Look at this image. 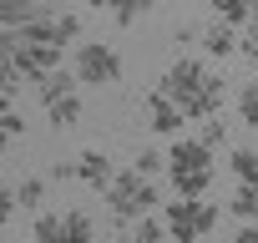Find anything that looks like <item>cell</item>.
I'll use <instances>...</instances> for the list:
<instances>
[{
	"label": "cell",
	"instance_id": "obj_24",
	"mask_svg": "<svg viewBox=\"0 0 258 243\" xmlns=\"http://www.w3.org/2000/svg\"><path fill=\"white\" fill-rule=\"evenodd\" d=\"M172 41H177V46H192V41H203V31H192V26H177V31H172Z\"/></svg>",
	"mask_w": 258,
	"mask_h": 243
},
{
	"label": "cell",
	"instance_id": "obj_10",
	"mask_svg": "<svg viewBox=\"0 0 258 243\" xmlns=\"http://www.w3.org/2000/svg\"><path fill=\"white\" fill-rule=\"evenodd\" d=\"M46 11V0H0V16H6V31H21L26 21H36Z\"/></svg>",
	"mask_w": 258,
	"mask_h": 243
},
{
	"label": "cell",
	"instance_id": "obj_29",
	"mask_svg": "<svg viewBox=\"0 0 258 243\" xmlns=\"http://www.w3.org/2000/svg\"><path fill=\"white\" fill-rule=\"evenodd\" d=\"M172 243H177V238H172Z\"/></svg>",
	"mask_w": 258,
	"mask_h": 243
},
{
	"label": "cell",
	"instance_id": "obj_17",
	"mask_svg": "<svg viewBox=\"0 0 258 243\" xmlns=\"http://www.w3.org/2000/svg\"><path fill=\"white\" fill-rule=\"evenodd\" d=\"M238 122L243 127H258V81H248L238 91Z\"/></svg>",
	"mask_w": 258,
	"mask_h": 243
},
{
	"label": "cell",
	"instance_id": "obj_15",
	"mask_svg": "<svg viewBox=\"0 0 258 243\" xmlns=\"http://www.w3.org/2000/svg\"><path fill=\"white\" fill-rule=\"evenodd\" d=\"M213 11H218L223 21H233V26H248L253 11H258V0H213Z\"/></svg>",
	"mask_w": 258,
	"mask_h": 243
},
{
	"label": "cell",
	"instance_id": "obj_18",
	"mask_svg": "<svg viewBox=\"0 0 258 243\" xmlns=\"http://www.w3.org/2000/svg\"><path fill=\"white\" fill-rule=\"evenodd\" d=\"M81 36V16H71V11H56V41L61 46H71Z\"/></svg>",
	"mask_w": 258,
	"mask_h": 243
},
{
	"label": "cell",
	"instance_id": "obj_25",
	"mask_svg": "<svg viewBox=\"0 0 258 243\" xmlns=\"http://www.w3.org/2000/svg\"><path fill=\"white\" fill-rule=\"evenodd\" d=\"M51 177L61 183V177H76V162H51Z\"/></svg>",
	"mask_w": 258,
	"mask_h": 243
},
{
	"label": "cell",
	"instance_id": "obj_2",
	"mask_svg": "<svg viewBox=\"0 0 258 243\" xmlns=\"http://www.w3.org/2000/svg\"><path fill=\"white\" fill-rule=\"evenodd\" d=\"M167 172H172L177 198H208V188H213V147L203 137H177L172 152H167Z\"/></svg>",
	"mask_w": 258,
	"mask_h": 243
},
{
	"label": "cell",
	"instance_id": "obj_9",
	"mask_svg": "<svg viewBox=\"0 0 258 243\" xmlns=\"http://www.w3.org/2000/svg\"><path fill=\"white\" fill-rule=\"evenodd\" d=\"M91 6H96V11H106L116 26H132V21H142V16L157 6V0H91Z\"/></svg>",
	"mask_w": 258,
	"mask_h": 243
},
{
	"label": "cell",
	"instance_id": "obj_7",
	"mask_svg": "<svg viewBox=\"0 0 258 243\" xmlns=\"http://www.w3.org/2000/svg\"><path fill=\"white\" fill-rule=\"evenodd\" d=\"M111 177H116V167H111V157L106 152H81L76 157V183H86V188H96V193H106L111 188Z\"/></svg>",
	"mask_w": 258,
	"mask_h": 243
},
{
	"label": "cell",
	"instance_id": "obj_26",
	"mask_svg": "<svg viewBox=\"0 0 258 243\" xmlns=\"http://www.w3.org/2000/svg\"><path fill=\"white\" fill-rule=\"evenodd\" d=\"M238 243H258V218H253V223H243V228H238Z\"/></svg>",
	"mask_w": 258,
	"mask_h": 243
},
{
	"label": "cell",
	"instance_id": "obj_1",
	"mask_svg": "<svg viewBox=\"0 0 258 243\" xmlns=\"http://www.w3.org/2000/svg\"><path fill=\"white\" fill-rule=\"evenodd\" d=\"M182 111H187V122H208V116H218L223 111V76L213 71V66H203L198 56H177L167 71H162V81H157Z\"/></svg>",
	"mask_w": 258,
	"mask_h": 243
},
{
	"label": "cell",
	"instance_id": "obj_21",
	"mask_svg": "<svg viewBox=\"0 0 258 243\" xmlns=\"http://www.w3.org/2000/svg\"><path fill=\"white\" fill-rule=\"evenodd\" d=\"M16 198H21V208H36V203L46 198V183H41V177H26V183L16 188Z\"/></svg>",
	"mask_w": 258,
	"mask_h": 243
},
{
	"label": "cell",
	"instance_id": "obj_6",
	"mask_svg": "<svg viewBox=\"0 0 258 243\" xmlns=\"http://www.w3.org/2000/svg\"><path fill=\"white\" fill-rule=\"evenodd\" d=\"M182 122H187V111H182V106H177V101H172V96L157 86V91L147 96V127L172 137V132H182Z\"/></svg>",
	"mask_w": 258,
	"mask_h": 243
},
{
	"label": "cell",
	"instance_id": "obj_14",
	"mask_svg": "<svg viewBox=\"0 0 258 243\" xmlns=\"http://www.w3.org/2000/svg\"><path fill=\"white\" fill-rule=\"evenodd\" d=\"M132 238H137V243H167L172 233H167V218H152V213H147V218L132 223Z\"/></svg>",
	"mask_w": 258,
	"mask_h": 243
},
{
	"label": "cell",
	"instance_id": "obj_20",
	"mask_svg": "<svg viewBox=\"0 0 258 243\" xmlns=\"http://www.w3.org/2000/svg\"><path fill=\"white\" fill-rule=\"evenodd\" d=\"M198 137H203V142H208V147L218 152V147L228 142V122H218V116H208V122H203V132H198Z\"/></svg>",
	"mask_w": 258,
	"mask_h": 243
},
{
	"label": "cell",
	"instance_id": "obj_4",
	"mask_svg": "<svg viewBox=\"0 0 258 243\" xmlns=\"http://www.w3.org/2000/svg\"><path fill=\"white\" fill-rule=\"evenodd\" d=\"M162 218H167V233L177 243H198V238H208L218 228V203H208V198H177V203H167Z\"/></svg>",
	"mask_w": 258,
	"mask_h": 243
},
{
	"label": "cell",
	"instance_id": "obj_8",
	"mask_svg": "<svg viewBox=\"0 0 258 243\" xmlns=\"http://www.w3.org/2000/svg\"><path fill=\"white\" fill-rule=\"evenodd\" d=\"M238 46H243V36H238V26H233V21H223V16L203 31V51H208V56H233Z\"/></svg>",
	"mask_w": 258,
	"mask_h": 243
},
{
	"label": "cell",
	"instance_id": "obj_22",
	"mask_svg": "<svg viewBox=\"0 0 258 243\" xmlns=\"http://www.w3.org/2000/svg\"><path fill=\"white\" fill-rule=\"evenodd\" d=\"M0 127H6V142H16V137L26 132V122H21V111H16L11 101H6V116H0Z\"/></svg>",
	"mask_w": 258,
	"mask_h": 243
},
{
	"label": "cell",
	"instance_id": "obj_5",
	"mask_svg": "<svg viewBox=\"0 0 258 243\" xmlns=\"http://www.w3.org/2000/svg\"><path fill=\"white\" fill-rule=\"evenodd\" d=\"M76 76H81V86H116V81H121V56H116L106 41H81V51H76Z\"/></svg>",
	"mask_w": 258,
	"mask_h": 243
},
{
	"label": "cell",
	"instance_id": "obj_19",
	"mask_svg": "<svg viewBox=\"0 0 258 243\" xmlns=\"http://www.w3.org/2000/svg\"><path fill=\"white\" fill-rule=\"evenodd\" d=\"M132 167H137V172H147V177H157V172H162V167H167V157H162V152H157V147H142V152H137V157H132Z\"/></svg>",
	"mask_w": 258,
	"mask_h": 243
},
{
	"label": "cell",
	"instance_id": "obj_12",
	"mask_svg": "<svg viewBox=\"0 0 258 243\" xmlns=\"http://www.w3.org/2000/svg\"><path fill=\"white\" fill-rule=\"evenodd\" d=\"M46 116H51V127H56V132H61V127H76V122H81V96L71 91V96L51 101V106H46Z\"/></svg>",
	"mask_w": 258,
	"mask_h": 243
},
{
	"label": "cell",
	"instance_id": "obj_13",
	"mask_svg": "<svg viewBox=\"0 0 258 243\" xmlns=\"http://www.w3.org/2000/svg\"><path fill=\"white\" fill-rule=\"evenodd\" d=\"M233 218H243V223H253L258 218V183H238V193H233Z\"/></svg>",
	"mask_w": 258,
	"mask_h": 243
},
{
	"label": "cell",
	"instance_id": "obj_16",
	"mask_svg": "<svg viewBox=\"0 0 258 243\" xmlns=\"http://www.w3.org/2000/svg\"><path fill=\"white\" fill-rule=\"evenodd\" d=\"M228 167H233L238 183H258V152H253V147H238V152L228 157Z\"/></svg>",
	"mask_w": 258,
	"mask_h": 243
},
{
	"label": "cell",
	"instance_id": "obj_11",
	"mask_svg": "<svg viewBox=\"0 0 258 243\" xmlns=\"http://www.w3.org/2000/svg\"><path fill=\"white\" fill-rule=\"evenodd\" d=\"M76 86H81V76H76V71H66V66H56V71H51V76L41 81V101L51 106V101H61V96H71Z\"/></svg>",
	"mask_w": 258,
	"mask_h": 243
},
{
	"label": "cell",
	"instance_id": "obj_27",
	"mask_svg": "<svg viewBox=\"0 0 258 243\" xmlns=\"http://www.w3.org/2000/svg\"><path fill=\"white\" fill-rule=\"evenodd\" d=\"M111 243H137V238H132V233H121V238H111Z\"/></svg>",
	"mask_w": 258,
	"mask_h": 243
},
{
	"label": "cell",
	"instance_id": "obj_23",
	"mask_svg": "<svg viewBox=\"0 0 258 243\" xmlns=\"http://www.w3.org/2000/svg\"><path fill=\"white\" fill-rule=\"evenodd\" d=\"M248 61H258V11H253V21H248V36H243V46H238Z\"/></svg>",
	"mask_w": 258,
	"mask_h": 243
},
{
	"label": "cell",
	"instance_id": "obj_3",
	"mask_svg": "<svg viewBox=\"0 0 258 243\" xmlns=\"http://www.w3.org/2000/svg\"><path fill=\"white\" fill-rule=\"evenodd\" d=\"M162 198H157V183L147 177V172H116L111 177V188H106V208H111V223H137V218H147L152 208H157Z\"/></svg>",
	"mask_w": 258,
	"mask_h": 243
},
{
	"label": "cell",
	"instance_id": "obj_28",
	"mask_svg": "<svg viewBox=\"0 0 258 243\" xmlns=\"http://www.w3.org/2000/svg\"><path fill=\"white\" fill-rule=\"evenodd\" d=\"M46 6H51V0H46Z\"/></svg>",
	"mask_w": 258,
	"mask_h": 243
}]
</instances>
